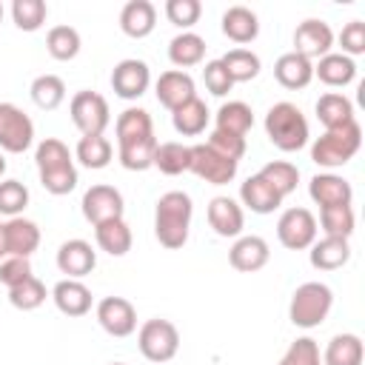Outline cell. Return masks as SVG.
Instances as JSON below:
<instances>
[{
  "instance_id": "1",
  "label": "cell",
  "mask_w": 365,
  "mask_h": 365,
  "mask_svg": "<svg viewBox=\"0 0 365 365\" xmlns=\"http://www.w3.org/2000/svg\"><path fill=\"white\" fill-rule=\"evenodd\" d=\"M191 197L182 191H168L157 200L154 211V234L163 248L177 251L188 242V228H191Z\"/></svg>"
},
{
  "instance_id": "2",
  "label": "cell",
  "mask_w": 365,
  "mask_h": 365,
  "mask_svg": "<svg viewBox=\"0 0 365 365\" xmlns=\"http://www.w3.org/2000/svg\"><path fill=\"white\" fill-rule=\"evenodd\" d=\"M265 134L279 151H299L308 143V123L294 103H277L265 114Z\"/></svg>"
},
{
  "instance_id": "3",
  "label": "cell",
  "mask_w": 365,
  "mask_h": 365,
  "mask_svg": "<svg viewBox=\"0 0 365 365\" xmlns=\"http://www.w3.org/2000/svg\"><path fill=\"white\" fill-rule=\"evenodd\" d=\"M362 145V128L359 123H345L342 128H331L325 131L314 148H311V160L317 165H325V168H339L345 165L348 160H354V154L359 151Z\"/></svg>"
},
{
  "instance_id": "4",
  "label": "cell",
  "mask_w": 365,
  "mask_h": 365,
  "mask_svg": "<svg viewBox=\"0 0 365 365\" xmlns=\"http://www.w3.org/2000/svg\"><path fill=\"white\" fill-rule=\"evenodd\" d=\"M334 305V294L328 285L322 282H305L294 291L291 297V308H288V317L297 328H317L325 322L328 311Z\"/></svg>"
},
{
  "instance_id": "5",
  "label": "cell",
  "mask_w": 365,
  "mask_h": 365,
  "mask_svg": "<svg viewBox=\"0 0 365 365\" xmlns=\"http://www.w3.org/2000/svg\"><path fill=\"white\" fill-rule=\"evenodd\" d=\"M137 345H140V354L148 362L163 365V362L174 359V354L180 351V331L174 328V322L157 317V319L143 322L140 336H137Z\"/></svg>"
},
{
  "instance_id": "6",
  "label": "cell",
  "mask_w": 365,
  "mask_h": 365,
  "mask_svg": "<svg viewBox=\"0 0 365 365\" xmlns=\"http://www.w3.org/2000/svg\"><path fill=\"white\" fill-rule=\"evenodd\" d=\"M34 140V123L14 103H0V148L9 154H23Z\"/></svg>"
},
{
  "instance_id": "7",
  "label": "cell",
  "mask_w": 365,
  "mask_h": 365,
  "mask_svg": "<svg viewBox=\"0 0 365 365\" xmlns=\"http://www.w3.org/2000/svg\"><path fill=\"white\" fill-rule=\"evenodd\" d=\"M71 120L83 137H97L108 125V103L97 91H77L71 97Z\"/></svg>"
},
{
  "instance_id": "8",
  "label": "cell",
  "mask_w": 365,
  "mask_h": 365,
  "mask_svg": "<svg viewBox=\"0 0 365 365\" xmlns=\"http://www.w3.org/2000/svg\"><path fill=\"white\" fill-rule=\"evenodd\" d=\"M277 237L288 251H302L317 240V220L308 208H288L277 222Z\"/></svg>"
},
{
  "instance_id": "9",
  "label": "cell",
  "mask_w": 365,
  "mask_h": 365,
  "mask_svg": "<svg viewBox=\"0 0 365 365\" xmlns=\"http://www.w3.org/2000/svg\"><path fill=\"white\" fill-rule=\"evenodd\" d=\"M191 171L211 185H225L237 177V163L217 154L208 143H200L191 148Z\"/></svg>"
},
{
  "instance_id": "10",
  "label": "cell",
  "mask_w": 365,
  "mask_h": 365,
  "mask_svg": "<svg viewBox=\"0 0 365 365\" xmlns=\"http://www.w3.org/2000/svg\"><path fill=\"white\" fill-rule=\"evenodd\" d=\"M123 194L111 185H91L83 194V217L91 225L108 222V220H120L123 217Z\"/></svg>"
},
{
  "instance_id": "11",
  "label": "cell",
  "mask_w": 365,
  "mask_h": 365,
  "mask_svg": "<svg viewBox=\"0 0 365 365\" xmlns=\"http://www.w3.org/2000/svg\"><path fill=\"white\" fill-rule=\"evenodd\" d=\"M97 322L111 336H128L137 328V311L123 297H106L97 305Z\"/></svg>"
},
{
  "instance_id": "12",
  "label": "cell",
  "mask_w": 365,
  "mask_h": 365,
  "mask_svg": "<svg viewBox=\"0 0 365 365\" xmlns=\"http://www.w3.org/2000/svg\"><path fill=\"white\" fill-rule=\"evenodd\" d=\"M148 83H151V74H148V66L143 60H123L111 71V88L123 100L143 97L145 88H148Z\"/></svg>"
},
{
  "instance_id": "13",
  "label": "cell",
  "mask_w": 365,
  "mask_h": 365,
  "mask_svg": "<svg viewBox=\"0 0 365 365\" xmlns=\"http://www.w3.org/2000/svg\"><path fill=\"white\" fill-rule=\"evenodd\" d=\"M334 46V31L322 20H305L294 31V51L302 54L305 60L311 57H325L328 48Z\"/></svg>"
},
{
  "instance_id": "14",
  "label": "cell",
  "mask_w": 365,
  "mask_h": 365,
  "mask_svg": "<svg viewBox=\"0 0 365 365\" xmlns=\"http://www.w3.org/2000/svg\"><path fill=\"white\" fill-rule=\"evenodd\" d=\"M94 265H97V254L86 240H68L57 251V268L63 274H68V279H80V277L91 274Z\"/></svg>"
},
{
  "instance_id": "15",
  "label": "cell",
  "mask_w": 365,
  "mask_h": 365,
  "mask_svg": "<svg viewBox=\"0 0 365 365\" xmlns=\"http://www.w3.org/2000/svg\"><path fill=\"white\" fill-rule=\"evenodd\" d=\"M268 254L271 251H268V242L262 237H242V240H237L231 245L228 262L240 274H254V271H259L268 262Z\"/></svg>"
},
{
  "instance_id": "16",
  "label": "cell",
  "mask_w": 365,
  "mask_h": 365,
  "mask_svg": "<svg viewBox=\"0 0 365 365\" xmlns=\"http://www.w3.org/2000/svg\"><path fill=\"white\" fill-rule=\"evenodd\" d=\"M311 191V200L319 205V208H328V205H351V197H354V188L348 180L336 177V174H317L308 185Z\"/></svg>"
},
{
  "instance_id": "17",
  "label": "cell",
  "mask_w": 365,
  "mask_h": 365,
  "mask_svg": "<svg viewBox=\"0 0 365 365\" xmlns=\"http://www.w3.org/2000/svg\"><path fill=\"white\" fill-rule=\"evenodd\" d=\"M208 225L214 228L217 237H237L245 225L242 208L231 197H214L208 202Z\"/></svg>"
},
{
  "instance_id": "18",
  "label": "cell",
  "mask_w": 365,
  "mask_h": 365,
  "mask_svg": "<svg viewBox=\"0 0 365 365\" xmlns=\"http://www.w3.org/2000/svg\"><path fill=\"white\" fill-rule=\"evenodd\" d=\"M157 100L168 111H177L188 100H194V80L185 71H165L157 80Z\"/></svg>"
},
{
  "instance_id": "19",
  "label": "cell",
  "mask_w": 365,
  "mask_h": 365,
  "mask_svg": "<svg viewBox=\"0 0 365 365\" xmlns=\"http://www.w3.org/2000/svg\"><path fill=\"white\" fill-rule=\"evenodd\" d=\"M274 77H277V83H279L282 88L297 91V88H305V86L311 83V77H314V66H311V60H305L302 54L288 51V54H282V57L277 60V66H274Z\"/></svg>"
},
{
  "instance_id": "20",
  "label": "cell",
  "mask_w": 365,
  "mask_h": 365,
  "mask_svg": "<svg viewBox=\"0 0 365 365\" xmlns=\"http://www.w3.org/2000/svg\"><path fill=\"white\" fill-rule=\"evenodd\" d=\"M154 23H157V9L148 0H131L120 11V29L134 40L148 37L154 31Z\"/></svg>"
},
{
  "instance_id": "21",
  "label": "cell",
  "mask_w": 365,
  "mask_h": 365,
  "mask_svg": "<svg viewBox=\"0 0 365 365\" xmlns=\"http://www.w3.org/2000/svg\"><path fill=\"white\" fill-rule=\"evenodd\" d=\"M54 305L66 314V317H83L91 311V291L80 282V279H63L54 285L51 291Z\"/></svg>"
},
{
  "instance_id": "22",
  "label": "cell",
  "mask_w": 365,
  "mask_h": 365,
  "mask_svg": "<svg viewBox=\"0 0 365 365\" xmlns=\"http://www.w3.org/2000/svg\"><path fill=\"white\" fill-rule=\"evenodd\" d=\"M6 245H9V257H31L40 245V228L31 220L11 217L6 222Z\"/></svg>"
},
{
  "instance_id": "23",
  "label": "cell",
  "mask_w": 365,
  "mask_h": 365,
  "mask_svg": "<svg viewBox=\"0 0 365 365\" xmlns=\"http://www.w3.org/2000/svg\"><path fill=\"white\" fill-rule=\"evenodd\" d=\"M222 34L234 43H251L257 34H259V20L251 9L245 6H231L225 14H222Z\"/></svg>"
},
{
  "instance_id": "24",
  "label": "cell",
  "mask_w": 365,
  "mask_h": 365,
  "mask_svg": "<svg viewBox=\"0 0 365 365\" xmlns=\"http://www.w3.org/2000/svg\"><path fill=\"white\" fill-rule=\"evenodd\" d=\"M240 197H242V202H245L254 214H271V211H277V208L282 205V197H279L259 174H254V177H248V180L242 182Z\"/></svg>"
},
{
  "instance_id": "25",
  "label": "cell",
  "mask_w": 365,
  "mask_h": 365,
  "mask_svg": "<svg viewBox=\"0 0 365 365\" xmlns=\"http://www.w3.org/2000/svg\"><path fill=\"white\" fill-rule=\"evenodd\" d=\"M351 259V245L342 237H325L311 248V265L319 271H336Z\"/></svg>"
},
{
  "instance_id": "26",
  "label": "cell",
  "mask_w": 365,
  "mask_h": 365,
  "mask_svg": "<svg viewBox=\"0 0 365 365\" xmlns=\"http://www.w3.org/2000/svg\"><path fill=\"white\" fill-rule=\"evenodd\" d=\"M94 237H97V245L111 257H123L131 251V228L125 225L123 217L94 225Z\"/></svg>"
},
{
  "instance_id": "27",
  "label": "cell",
  "mask_w": 365,
  "mask_h": 365,
  "mask_svg": "<svg viewBox=\"0 0 365 365\" xmlns=\"http://www.w3.org/2000/svg\"><path fill=\"white\" fill-rule=\"evenodd\" d=\"M317 117L328 131L331 128H342L345 123H354V106H351L348 97L331 91V94H322L317 100Z\"/></svg>"
},
{
  "instance_id": "28",
  "label": "cell",
  "mask_w": 365,
  "mask_h": 365,
  "mask_svg": "<svg viewBox=\"0 0 365 365\" xmlns=\"http://www.w3.org/2000/svg\"><path fill=\"white\" fill-rule=\"evenodd\" d=\"M202 57H205V40L200 34H191V31L177 34L168 46V60L177 68H191V66L202 63Z\"/></svg>"
},
{
  "instance_id": "29",
  "label": "cell",
  "mask_w": 365,
  "mask_h": 365,
  "mask_svg": "<svg viewBox=\"0 0 365 365\" xmlns=\"http://www.w3.org/2000/svg\"><path fill=\"white\" fill-rule=\"evenodd\" d=\"M314 74L325 86H348L356 77V66L348 54H325L319 57V66L314 68Z\"/></svg>"
},
{
  "instance_id": "30",
  "label": "cell",
  "mask_w": 365,
  "mask_h": 365,
  "mask_svg": "<svg viewBox=\"0 0 365 365\" xmlns=\"http://www.w3.org/2000/svg\"><path fill=\"white\" fill-rule=\"evenodd\" d=\"M171 120H174L177 134H182V137H197V134H202L205 125H208V108H205L202 100L194 97V100H188L185 106H180L177 111H171Z\"/></svg>"
},
{
  "instance_id": "31",
  "label": "cell",
  "mask_w": 365,
  "mask_h": 365,
  "mask_svg": "<svg viewBox=\"0 0 365 365\" xmlns=\"http://www.w3.org/2000/svg\"><path fill=\"white\" fill-rule=\"evenodd\" d=\"M362 356H365L362 339L356 334H339L328 342L322 365H362Z\"/></svg>"
},
{
  "instance_id": "32",
  "label": "cell",
  "mask_w": 365,
  "mask_h": 365,
  "mask_svg": "<svg viewBox=\"0 0 365 365\" xmlns=\"http://www.w3.org/2000/svg\"><path fill=\"white\" fill-rule=\"evenodd\" d=\"M154 165L163 174H168V177H177L182 171H191V148L182 145V143H157Z\"/></svg>"
},
{
  "instance_id": "33",
  "label": "cell",
  "mask_w": 365,
  "mask_h": 365,
  "mask_svg": "<svg viewBox=\"0 0 365 365\" xmlns=\"http://www.w3.org/2000/svg\"><path fill=\"white\" fill-rule=\"evenodd\" d=\"M117 143H131V140H143V137H151L154 128H151V117L145 108H125L120 117H117Z\"/></svg>"
},
{
  "instance_id": "34",
  "label": "cell",
  "mask_w": 365,
  "mask_h": 365,
  "mask_svg": "<svg viewBox=\"0 0 365 365\" xmlns=\"http://www.w3.org/2000/svg\"><path fill=\"white\" fill-rule=\"evenodd\" d=\"M31 100L43 111H54L66 100V83L57 74H40L31 83Z\"/></svg>"
},
{
  "instance_id": "35",
  "label": "cell",
  "mask_w": 365,
  "mask_h": 365,
  "mask_svg": "<svg viewBox=\"0 0 365 365\" xmlns=\"http://www.w3.org/2000/svg\"><path fill=\"white\" fill-rule=\"evenodd\" d=\"M254 125V114L245 103L234 100V103H225L220 111H217V128L220 131H228V134H237V137H245Z\"/></svg>"
},
{
  "instance_id": "36",
  "label": "cell",
  "mask_w": 365,
  "mask_h": 365,
  "mask_svg": "<svg viewBox=\"0 0 365 365\" xmlns=\"http://www.w3.org/2000/svg\"><path fill=\"white\" fill-rule=\"evenodd\" d=\"M154 151H157L154 134L151 137H143V140H131V143H123L120 145V163L128 171H145V168L154 165Z\"/></svg>"
},
{
  "instance_id": "37",
  "label": "cell",
  "mask_w": 365,
  "mask_h": 365,
  "mask_svg": "<svg viewBox=\"0 0 365 365\" xmlns=\"http://www.w3.org/2000/svg\"><path fill=\"white\" fill-rule=\"evenodd\" d=\"M46 48L60 63L74 60L77 51H80V34H77V29H71V26H54L48 31V37H46Z\"/></svg>"
},
{
  "instance_id": "38",
  "label": "cell",
  "mask_w": 365,
  "mask_h": 365,
  "mask_svg": "<svg viewBox=\"0 0 365 365\" xmlns=\"http://www.w3.org/2000/svg\"><path fill=\"white\" fill-rule=\"evenodd\" d=\"M222 66H225V71L234 83H248L259 74V57L248 48H231L222 57Z\"/></svg>"
},
{
  "instance_id": "39",
  "label": "cell",
  "mask_w": 365,
  "mask_h": 365,
  "mask_svg": "<svg viewBox=\"0 0 365 365\" xmlns=\"http://www.w3.org/2000/svg\"><path fill=\"white\" fill-rule=\"evenodd\" d=\"M259 177L285 200L294 188H297V182H299V171H297V165H291V163H285V160H274V163H268L262 171H259Z\"/></svg>"
},
{
  "instance_id": "40",
  "label": "cell",
  "mask_w": 365,
  "mask_h": 365,
  "mask_svg": "<svg viewBox=\"0 0 365 365\" xmlns=\"http://www.w3.org/2000/svg\"><path fill=\"white\" fill-rule=\"evenodd\" d=\"M319 222H322V231L325 237H342L348 240L354 234V208L351 205H328L319 211Z\"/></svg>"
},
{
  "instance_id": "41",
  "label": "cell",
  "mask_w": 365,
  "mask_h": 365,
  "mask_svg": "<svg viewBox=\"0 0 365 365\" xmlns=\"http://www.w3.org/2000/svg\"><path fill=\"white\" fill-rule=\"evenodd\" d=\"M77 160L86 165V168H106L111 163V143L97 134V137H83L77 143Z\"/></svg>"
},
{
  "instance_id": "42",
  "label": "cell",
  "mask_w": 365,
  "mask_h": 365,
  "mask_svg": "<svg viewBox=\"0 0 365 365\" xmlns=\"http://www.w3.org/2000/svg\"><path fill=\"white\" fill-rule=\"evenodd\" d=\"M9 302L20 311H34L46 302V285L37 277H26L20 285L9 288Z\"/></svg>"
},
{
  "instance_id": "43",
  "label": "cell",
  "mask_w": 365,
  "mask_h": 365,
  "mask_svg": "<svg viewBox=\"0 0 365 365\" xmlns=\"http://www.w3.org/2000/svg\"><path fill=\"white\" fill-rule=\"evenodd\" d=\"M46 14H48V9L43 0H14V6H11V17L20 31H37L46 23Z\"/></svg>"
},
{
  "instance_id": "44",
  "label": "cell",
  "mask_w": 365,
  "mask_h": 365,
  "mask_svg": "<svg viewBox=\"0 0 365 365\" xmlns=\"http://www.w3.org/2000/svg\"><path fill=\"white\" fill-rule=\"evenodd\" d=\"M37 168L40 171H51V168H63V165H71V154H68V148H66V143L63 140H54V137H48V140H43L40 145H37Z\"/></svg>"
},
{
  "instance_id": "45",
  "label": "cell",
  "mask_w": 365,
  "mask_h": 365,
  "mask_svg": "<svg viewBox=\"0 0 365 365\" xmlns=\"http://www.w3.org/2000/svg\"><path fill=\"white\" fill-rule=\"evenodd\" d=\"M40 182H43V188H46L48 194L63 197V194H68V191L77 188V168H74V163H71V165H63V168L40 171Z\"/></svg>"
},
{
  "instance_id": "46",
  "label": "cell",
  "mask_w": 365,
  "mask_h": 365,
  "mask_svg": "<svg viewBox=\"0 0 365 365\" xmlns=\"http://www.w3.org/2000/svg\"><path fill=\"white\" fill-rule=\"evenodd\" d=\"M26 205H29V188L23 182H17V180L0 182V214L17 217Z\"/></svg>"
},
{
  "instance_id": "47",
  "label": "cell",
  "mask_w": 365,
  "mask_h": 365,
  "mask_svg": "<svg viewBox=\"0 0 365 365\" xmlns=\"http://www.w3.org/2000/svg\"><path fill=\"white\" fill-rule=\"evenodd\" d=\"M279 365H322L317 342H314V339H308V336H302V339L291 342V348L285 351V356L279 359Z\"/></svg>"
},
{
  "instance_id": "48",
  "label": "cell",
  "mask_w": 365,
  "mask_h": 365,
  "mask_svg": "<svg viewBox=\"0 0 365 365\" xmlns=\"http://www.w3.org/2000/svg\"><path fill=\"white\" fill-rule=\"evenodd\" d=\"M200 14H202V6L197 0H168L165 3V17L180 29L194 26L200 20Z\"/></svg>"
},
{
  "instance_id": "49",
  "label": "cell",
  "mask_w": 365,
  "mask_h": 365,
  "mask_svg": "<svg viewBox=\"0 0 365 365\" xmlns=\"http://www.w3.org/2000/svg\"><path fill=\"white\" fill-rule=\"evenodd\" d=\"M208 145L217 154H222L234 163H240L242 154H245V137H237V134H228V131H220V128H214V134L208 137Z\"/></svg>"
},
{
  "instance_id": "50",
  "label": "cell",
  "mask_w": 365,
  "mask_h": 365,
  "mask_svg": "<svg viewBox=\"0 0 365 365\" xmlns=\"http://www.w3.org/2000/svg\"><path fill=\"white\" fill-rule=\"evenodd\" d=\"M202 80H205V88H208L214 97L228 94V91H231V86H234V80L228 77V71H225L222 60H211V63L202 68Z\"/></svg>"
},
{
  "instance_id": "51",
  "label": "cell",
  "mask_w": 365,
  "mask_h": 365,
  "mask_svg": "<svg viewBox=\"0 0 365 365\" xmlns=\"http://www.w3.org/2000/svg\"><path fill=\"white\" fill-rule=\"evenodd\" d=\"M26 277H31V262H29V257H6V259L0 262V282H3L6 288L20 285Z\"/></svg>"
},
{
  "instance_id": "52",
  "label": "cell",
  "mask_w": 365,
  "mask_h": 365,
  "mask_svg": "<svg viewBox=\"0 0 365 365\" xmlns=\"http://www.w3.org/2000/svg\"><path fill=\"white\" fill-rule=\"evenodd\" d=\"M339 43H342V51H348V54H362V51H365V23H362V20H351V23L342 29Z\"/></svg>"
},
{
  "instance_id": "53",
  "label": "cell",
  "mask_w": 365,
  "mask_h": 365,
  "mask_svg": "<svg viewBox=\"0 0 365 365\" xmlns=\"http://www.w3.org/2000/svg\"><path fill=\"white\" fill-rule=\"evenodd\" d=\"M9 257V245H6V225L0 222V259Z\"/></svg>"
},
{
  "instance_id": "54",
  "label": "cell",
  "mask_w": 365,
  "mask_h": 365,
  "mask_svg": "<svg viewBox=\"0 0 365 365\" xmlns=\"http://www.w3.org/2000/svg\"><path fill=\"white\" fill-rule=\"evenodd\" d=\"M3 174H6V157L0 154V177H3Z\"/></svg>"
},
{
  "instance_id": "55",
  "label": "cell",
  "mask_w": 365,
  "mask_h": 365,
  "mask_svg": "<svg viewBox=\"0 0 365 365\" xmlns=\"http://www.w3.org/2000/svg\"><path fill=\"white\" fill-rule=\"evenodd\" d=\"M0 20H3V6H0Z\"/></svg>"
},
{
  "instance_id": "56",
  "label": "cell",
  "mask_w": 365,
  "mask_h": 365,
  "mask_svg": "<svg viewBox=\"0 0 365 365\" xmlns=\"http://www.w3.org/2000/svg\"><path fill=\"white\" fill-rule=\"evenodd\" d=\"M111 365H125V362H111Z\"/></svg>"
}]
</instances>
